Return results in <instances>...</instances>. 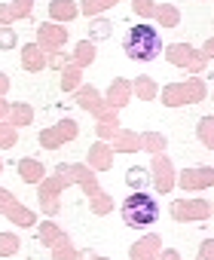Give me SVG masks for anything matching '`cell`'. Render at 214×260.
I'll return each instance as SVG.
<instances>
[{"mask_svg": "<svg viewBox=\"0 0 214 260\" xmlns=\"http://www.w3.org/2000/svg\"><path fill=\"white\" fill-rule=\"evenodd\" d=\"M7 89V77H0V92H4Z\"/></svg>", "mask_w": 214, "mask_h": 260, "instance_id": "31", "label": "cell"}, {"mask_svg": "<svg viewBox=\"0 0 214 260\" xmlns=\"http://www.w3.org/2000/svg\"><path fill=\"white\" fill-rule=\"evenodd\" d=\"M77 135V122L74 119H64L58 128H52V132H43L40 135V144H46V147H58L64 138H74Z\"/></svg>", "mask_w": 214, "mask_h": 260, "instance_id": "4", "label": "cell"}, {"mask_svg": "<svg viewBox=\"0 0 214 260\" xmlns=\"http://www.w3.org/2000/svg\"><path fill=\"white\" fill-rule=\"evenodd\" d=\"M80 104L89 110H98V92L95 89H80Z\"/></svg>", "mask_w": 214, "mask_h": 260, "instance_id": "12", "label": "cell"}, {"mask_svg": "<svg viewBox=\"0 0 214 260\" xmlns=\"http://www.w3.org/2000/svg\"><path fill=\"white\" fill-rule=\"evenodd\" d=\"M52 16L55 19H74L77 16V7L70 4V0H55V4H52Z\"/></svg>", "mask_w": 214, "mask_h": 260, "instance_id": "8", "label": "cell"}, {"mask_svg": "<svg viewBox=\"0 0 214 260\" xmlns=\"http://www.w3.org/2000/svg\"><path fill=\"white\" fill-rule=\"evenodd\" d=\"M202 175H193V172H187L184 178H181V184L184 187H205V184H211V172L208 169H199Z\"/></svg>", "mask_w": 214, "mask_h": 260, "instance_id": "7", "label": "cell"}, {"mask_svg": "<svg viewBox=\"0 0 214 260\" xmlns=\"http://www.w3.org/2000/svg\"><path fill=\"white\" fill-rule=\"evenodd\" d=\"M153 169H156V190H159V193H168V190L174 187V178H171V162H168V156H156Z\"/></svg>", "mask_w": 214, "mask_h": 260, "instance_id": "5", "label": "cell"}, {"mask_svg": "<svg viewBox=\"0 0 214 260\" xmlns=\"http://www.w3.org/2000/svg\"><path fill=\"white\" fill-rule=\"evenodd\" d=\"M16 141V135H13V128L10 125H0V144H4V147H10Z\"/></svg>", "mask_w": 214, "mask_h": 260, "instance_id": "23", "label": "cell"}, {"mask_svg": "<svg viewBox=\"0 0 214 260\" xmlns=\"http://www.w3.org/2000/svg\"><path fill=\"white\" fill-rule=\"evenodd\" d=\"M141 147V138H135V135H120V150H138Z\"/></svg>", "mask_w": 214, "mask_h": 260, "instance_id": "19", "label": "cell"}, {"mask_svg": "<svg viewBox=\"0 0 214 260\" xmlns=\"http://www.w3.org/2000/svg\"><path fill=\"white\" fill-rule=\"evenodd\" d=\"M156 16H159V22H165L168 28H171V25H177V10H171V7H162V10H156Z\"/></svg>", "mask_w": 214, "mask_h": 260, "instance_id": "16", "label": "cell"}, {"mask_svg": "<svg viewBox=\"0 0 214 260\" xmlns=\"http://www.w3.org/2000/svg\"><path fill=\"white\" fill-rule=\"evenodd\" d=\"M107 34H111V22H95L92 37H107Z\"/></svg>", "mask_w": 214, "mask_h": 260, "instance_id": "26", "label": "cell"}, {"mask_svg": "<svg viewBox=\"0 0 214 260\" xmlns=\"http://www.w3.org/2000/svg\"><path fill=\"white\" fill-rule=\"evenodd\" d=\"M80 83V71L77 68H64V74H61V89H74Z\"/></svg>", "mask_w": 214, "mask_h": 260, "instance_id": "15", "label": "cell"}, {"mask_svg": "<svg viewBox=\"0 0 214 260\" xmlns=\"http://www.w3.org/2000/svg\"><path fill=\"white\" fill-rule=\"evenodd\" d=\"M16 43V34L10 31V28H4V31H0V46H4V49H10Z\"/></svg>", "mask_w": 214, "mask_h": 260, "instance_id": "24", "label": "cell"}, {"mask_svg": "<svg viewBox=\"0 0 214 260\" xmlns=\"http://www.w3.org/2000/svg\"><path fill=\"white\" fill-rule=\"evenodd\" d=\"M114 4V0H86V4H83V13H98V10H104V7H111Z\"/></svg>", "mask_w": 214, "mask_h": 260, "instance_id": "20", "label": "cell"}, {"mask_svg": "<svg viewBox=\"0 0 214 260\" xmlns=\"http://www.w3.org/2000/svg\"><path fill=\"white\" fill-rule=\"evenodd\" d=\"M123 220H126V226H132V230H144V226L156 223V220H159V205H156V199L147 196L144 190H135V193L123 202Z\"/></svg>", "mask_w": 214, "mask_h": 260, "instance_id": "2", "label": "cell"}, {"mask_svg": "<svg viewBox=\"0 0 214 260\" xmlns=\"http://www.w3.org/2000/svg\"><path fill=\"white\" fill-rule=\"evenodd\" d=\"M0 251H16V239L13 236H0Z\"/></svg>", "mask_w": 214, "mask_h": 260, "instance_id": "29", "label": "cell"}, {"mask_svg": "<svg viewBox=\"0 0 214 260\" xmlns=\"http://www.w3.org/2000/svg\"><path fill=\"white\" fill-rule=\"evenodd\" d=\"M95 162H98V166H107V153H104V147H101V144L95 147Z\"/></svg>", "mask_w": 214, "mask_h": 260, "instance_id": "30", "label": "cell"}, {"mask_svg": "<svg viewBox=\"0 0 214 260\" xmlns=\"http://www.w3.org/2000/svg\"><path fill=\"white\" fill-rule=\"evenodd\" d=\"M135 13H144V16H150V13H153L150 0H135Z\"/></svg>", "mask_w": 214, "mask_h": 260, "instance_id": "28", "label": "cell"}, {"mask_svg": "<svg viewBox=\"0 0 214 260\" xmlns=\"http://www.w3.org/2000/svg\"><path fill=\"white\" fill-rule=\"evenodd\" d=\"M205 95V86L199 83V80H193V83H184V86H171V89H165V104H187V101H199Z\"/></svg>", "mask_w": 214, "mask_h": 260, "instance_id": "3", "label": "cell"}, {"mask_svg": "<svg viewBox=\"0 0 214 260\" xmlns=\"http://www.w3.org/2000/svg\"><path fill=\"white\" fill-rule=\"evenodd\" d=\"M141 147H147V150L159 153V150L165 147V141H162V135H141Z\"/></svg>", "mask_w": 214, "mask_h": 260, "instance_id": "13", "label": "cell"}, {"mask_svg": "<svg viewBox=\"0 0 214 260\" xmlns=\"http://www.w3.org/2000/svg\"><path fill=\"white\" fill-rule=\"evenodd\" d=\"M129 187H135V190H141L144 187V175H141V169H129Z\"/></svg>", "mask_w": 214, "mask_h": 260, "instance_id": "21", "label": "cell"}, {"mask_svg": "<svg viewBox=\"0 0 214 260\" xmlns=\"http://www.w3.org/2000/svg\"><path fill=\"white\" fill-rule=\"evenodd\" d=\"M4 110H7V107H4V104H0V113H4Z\"/></svg>", "mask_w": 214, "mask_h": 260, "instance_id": "32", "label": "cell"}, {"mask_svg": "<svg viewBox=\"0 0 214 260\" xmlns=\"http://www.w3.org/2000/svg\"><path fill=\"white\" fill-rule=\"evenodd\" d=\"M77 49H80V52H77V64H86L89 58H95V49H92V43H80Z\"/></svg>", "mask_w": 214, "mask_h": 260, "instance_id": "17", "label": "cell"}, {"mask_svg": "<svg viewBox=\"0 0 214 260\" xmlns=\"http://www.w3.org/2000/svg\"><path fill=\"white\" fill-rule=\"evenodd\" d=\"M208 214V205L205 202H193V205H187V202H177L174 205V217H205Z\"/></svg>", "mask_w": 214, "mask_h": 260, "instance_id": "6", "label": "cell"}, {"mask_svg": "<svg viewBox=\"0 0 214 260\" xmlns=\"http://www.w3.org/2000/svg\"><path fill=\"white\" fill-rule=\"evenodd\" d=\"M43 64V58L37 55V46H25V68L28 71H37Z\"/></svg>", "mask_w": 214, "mask_h": 260, "instance_id": "11", "label": "cell"}, {"mask_svg": "<svg viewBox=\"0 0 214 260\" xmlns=\"http://www.w3.org/2000/svg\"><path fill=\"white\" fill-rule=\"evenodd\" d=\"M126 101H129V86L126 83H114L111 86V104L114 107H123Z\"/></svg>", "mask_w": 214, "mask_h": 260, "instance_id": "9", "label": "cell"}, {"mask_svg": "<svg viewBox=\"0 0 214 260\" xmlns=\"http://www.w3.org/2000/svg\"><path fill=\"white\" fill-rule=\"evenodd\" d=\"M13 13H16V16H28V13H31V0H16V4H13Z\"/></svg>", "mask_w": 214, "mask_h": 260, "instance_id": "25", "label": "cell"}, {"mask_svg": "<svg viewBox=\"0 0 214 260\" xmlns=\"http://www.w3.org/2000/svg\"><path fill=\"white\" fill-rule=\"evenodd\" d=\"M123 49H126V55L132 61H153L162 52V37H159V31L153 25H135L126 34Z\"/></svg>", "mask_w": 214, "mask_h": 260, "instance_id": "1", "label": "cell"}, {"mask_svg": "<svg viewBox=\"0 0 214 260\" xmlns=\"http://www.w3.org/2000/svg\"><path fill=\"white\" fill-rule=\"evenodd\" d=\"M135 89H138V95H144V98H150V95L156 92V86H153L150 80H138V83H135Z\"/></svg>", "mask_w": 214, "mask_h": 260, "instance_id": "22", "label": "cell"}, {"mask_svg": "<svg viewBox=\"0 0 214 260\" xmlns=\"http://www.w3.org/2000/svg\"><path fill=\"white\" fill-rule=\"evenodd\" d=\"M13 119H16L13 125H25V122L31 119V107H25V104H22V107H13Z\"/></svg>", "mask_w": 214, "mask_h": 260, "instance_id": "18", "label": "cell"}, {"mask_svg": "<svg viewBox=\"0 0 214 260\" xmlns=\"http://www.w3.org/2000/svg\"><path fill=\"white\" fill-rule=\"evenodd\" d=\"M156 245H159V239H156V236H150V239L138 242V248H132V254H135V257H141V254H153V251H156Z\"/></svg>", "mask_w": 214, "mask_h": 260, "instance_id": "14", "label": "cell"}, {"mask_svg": "<svg viewBox=\"0 0 214 260\" xmlns=\"http://www.w3.org/2000/svg\"><path fill=\"white\" fill-rule=\"evenodd\" d=\"M19 172H22V178H25V181H40V175H43V169H40L34 159H25V162L19 166Z\"/></svg>", "mask_w": 214, "mask_h": 260, "instance_id": "10", "label": "cell"}, {"mask_svg": "<svg viewBox=\"0 0 214 260\" xmlns=\"http://www.w3.org/2000/svg\"><path fill=\"white\" fill-rule=\"evenodd\" d=\"M43 37H46L49 43H58V40H61V31H49V28H40V40H43Z\"/></svg>", "mask_w": 214, "mask_h": 260, "instance_id": "27", "label": "cell"}]
</instances>
